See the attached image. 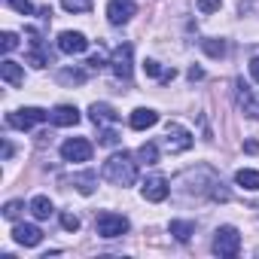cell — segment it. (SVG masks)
I'll return each mask as SVG.
<instances>
[{"instance_id": "484cf974", "label": "cell", "mask_w": 259, "mask_h": 259, "mask_svg": "<svg viewBox=\"0 0 259 259\" xmlns=\"http://www.w3.org/2000/svg\"><path fill=\"white\" fill-rule=\"evenodd\" d=\"M22 210H25V201H7V204H4V217H7V220H19Z\"/></svg>"}, {"instance_id": "8fae6325", "label": "cell", "mask_w": 259, "mask_h": 259, "mask_svg": "<svg viewBox=\"0 0 259 259\" xmlns=\"http://www.w3.org/2000/svg\"><path fill=\"white\" fill-rule=\"evenodd\" d=\"M49 122L58 125V128H73V125L79 122V110L70 107V104H58V107L49 113Z\"/></svg>"}, {"instance_id": "6da1fadb", "label": "cell", "mask_w": 259, "mask_h": 259, "mask_svg": "<svg viewBox=\"0 0 259 259\" xmlns=\"http://www.w3.org/2000/svg\"><path fill=\"white\" fill-rule=\"evenodd\" d=\"M104 180H110L113 186H132L138 180V162L128 156V153H113L104 168H101Z\"/></svg>"}, {"instance_id": "7a4b0ae2", "label": "cell", "mask_w": 259, "mask_h": 259, "mask_svg": "<svg viewBox=\"0 0 259 259\" xmlns=\"http://www.w3.org/2000/svg\"><path fill=\"white\" fill-rule=\"evenodd\" d=\"M210 250H213L217 256H223V259L238 256V250H241V235H238V229H235V226H220V229L213 232Z\"/></svg>"}, {"instance_id": "603a6c76", "label": "cell", "mask_w": 259, "mask_h": 259, "mask_svg": "<svg viewBox=\"0 0 259 259\" xmlns=\"http://www.w3.org/2000/svg\"><path fill=\"white\" fill-rule=\"evenodd\" d=\"M201 49H204L210 58H223V55H226V43H223V40H201Z\"/></svg>"}, {"instance_id": "52a82bcc", "label": "cell", "mask_w": 259, "mask_h": 259, "mask_svg": "<svg viewBox=\"0 0 259 259\" xmlns=\"http://www.w3.org/2000/svg\"><path fill=\"white\" fill-rule=\"evenodd\" d=\"M132 43H122L113 49V58H110V70L119 76V79H128L132 76Z\"/></svg>"}, {"instance_id": "f546056e", "label": "cell", "mask_w": 259, "mask_h": 259, "mask_svg": "<svg viewBox=\"0 0 259 259\" xmlns=\"http://www.w3.org/2000/svg\"><path fill=\"white\" fill-rule=\"evenodd\" d=\"M61 226H64L67 232H76V229H79V217H73V213H61Z\"/></svg>"}, {"instance_id": "7c38bea8", "label": "cell", "mask_w": 259, "mask_h": 259, "mask_svg": "<svg viewBox=\"0 0 259 259\" xmlns=\"http://www.w3.org/2000/svg\"><path fill=\"white\" fill-rule=\"evenodd\" d=\"M13 238H16V244H22V247H37V244L43 241V232H40L34 223H19V226L13 229Z\"/></svg>"}, {"instance_id": "1f68e13d", "label": "cell", "mask_w": 259, "mask_h": 259, "mask_svg": "<svg viewBox=\"0 0 259 259\" xmlns=\"http://www.w3.org/2000/svg\"><path fill=\"white\" fill-rule=\"evenodd\" d=\"M104 64H107V61H104V55H101V52H98V55H92V58H89V67H92V70H101V67H104Z\"/></svg>"}, {"instance_id": "3957f363", "label": "cell", "mask_w": 259, "mask_h": 259, "mask_svg": "<svg viewBox=\"0 0 259 259\" xmlns=\"http://www.w3.org/2000/svg\"><path fill=\"white\" fill-rule=\"evenodd\" d=\"M46 119H49V113L40 110V107H22V110L7 113V125L19 128V132H28V128H34V125H40V122H46Z\"/></svg>"}, {"instance_id": "d6a6232c", "label": "cell", "mask_w": 259, "mask_h": 259, "mask_svg": "<svg viewBox=\"0 0 259 259\" xmlns=\"http://www.w3.org/2000/svg\"><path fill=\"white\" fill-rule=\"evenodd\" d=\"M250 76H253V79L259 82V55H256V58L250 61Z\"/></svg>"}, {"instance_id": "9c48e42d", "label": "cell", "mask_w": 259, "mask_h": 259, "mask_svg": "<svg viewBox=\"0 0 259 259\" xmlns=\"http://www.w3.org/2000/svg\"><path fill=\"white\" fill-rule=\"evenodd\" d=\"M58 49H61L64 55H82V52L89 49V40H85V34H79V31H61V34H58Z\"/></svg>"}, {"instance_id": "e0dca14e", "label": "cell", "mask_w": 259, "mask_h": 259, "mask_svg": "<svg viewBox=\"0 0 259 259\" xmlns=\"http://www.w3.org/2000/svg\"><path fill=\"white\" fill-rule=\"evenodd\" d=\"M168 229H171V235H174L177 241H183V244L195 235V223H189V220H171Z\"/></svg>"}, {"instance_id": "f1b7e54d", "label": "cell", "mask_w": 259, "mask_h": 259, "mask_svg": "<svg viewBox=\"0 0 259 259\" xmlns=\"http://www.w3.org/2000/svg\"><path fill=\"white\" fill-rule=\"evenodd\" d=\"M119 141H122V138H119V135L113 132V128H107V132H101V147H116Z\"/></svg>"}, {"instance_id": "30bf717a", "label": "cell", "mask_w": 259, "mask_h": 259, "mask_svg": "<svg viewBox=\"0 0 259 259\" xmlns=\"http://www.w3.org/2000/svg\"><path fill=\"white\" fill-rule=\"evenodd\" d=\"M168 192H171V186H168V180H165L162 174L147 177V180H144V186H141V195H144L147 201H165V198H168Z\"/></svg>"}, {"instance_id": "8992f818", "label": "cell", "mask_w": 259, "mask_h": 259, "mask_svg": "<svg viewBox=\"0 0 259 259\" xmlns=\"http://www.w3.org/2000/svg\"><path fill=\"white\" fill-rule=\"evenodd\" d=\"M189 147H192V135L186 132L183 125L171 122L168 132H165V150H168V153H183V150H189Z\"/></svg>"}, {"instance_id": "d6986e66", "label": "cell", "mask_w": 259, "mask_h": 259, "mask_svg": "<svg viewBox=\"0 0 259 259\" xmlns=\"http://www.w3.org/2000/svg\"><path fill=\"white\" fill-rule=\"evenodd\" d=\"M28 64H31V67H46V64H49V55L43 52V46H40V40H31V52H28Z\"/></svg>"}, {"instance_id": "ac0fdd59", "label": "cell", "mask_w": 259, "mask_h": 259, "mask_svg": "<svg viewBox=\"0 0 259 259\" xmlns=\"http://www.w3.org/2000/svg\"><path fill=\"white\" fill-rule=\"evenodd\" d=\"M235 183H238L241 189L256 192V189H259V171H253V168H241V171L235 174Z\"/></svg>"}, {"instance_id": "7402d4cb", "label": "cell", "mask_w": 259, "mask_h": 259, "mask_svg": "<svg viewBox=\"0 0 259 259\" xmlns=\"http://www.w3.org/2000/svg\"><path fill=\"white\" fill-rule=\"evenodd\" d=\"M138 159H141L144 165H156V162H159V147H156V144H144V147L138 150Z\"/></svg>"}, {"instance_id": "4fadbf2b", "label": "cell", "mask_w": 259, "mask_h": 259, "mask_svg": "<svg viewBox=\"0 0 259 259\" xmlns=\"http://www.w3.org/2000/svg\"><path fill=\"white\" fill-rule=\"evenodd\" d=\"M156 122H159V113L150 110V107H138L132 113V128H135V132H147V128H153Z\"/></svg>"}, {"instance_id": "d4e9b609", "label": "cell", "mask_w": 259, "mask_h": 259, "mask_svg": "<svg viewBox=\"0 0 259 259\" xmlns=\"http://www.w3.org/2000/svg\"><path fill=\"white\" fill-rule=\"evenodd\" d=\"M61 7L67 13H89L92 10V0H61Z\"/></svg>"}, {"instance_id": "cb8c5ba5", "label": "cell", "mask_w": 259, "mask_h": 259, "mask_svg": "<svg viewBox=\"0 0 259 259\" xmlns=\"http://www.w3.org/2000/svg\"><path fill=\"white\" fill-rule=\"evenodd\" d=\"M58 82L79 85V82H85V73H82V70H61V73H58Z\"/></svg>"}, {"instance_id": "ffe728a7", "label": "cell", "mask_w": 259, "mask_h": 259, "mask_svg": "<svg viewBox=\"0 0 259 259\" xmlns=\"http://www.w3.org/2000/svg\"><path fill=\"white\" fill-rule=\"evenodd\" d=\"M144 70H147V76H156V79H174V67L171 70H162V64L153 61V58L144 61Z\"/></svg>"}, {"instance_id": "277c9868", "label": "cell", "mask_w": 259, "mask_h": 259, "mask_svg": "<svg viewBox=\"0 0 259 259\" xmlns=\"http://www.w3.org/2000/svg\"><path fill=\"white\" fill-rule=\"evenodd\" d=\"M95 232H98L101 238H119V235L128 232V220H125L122 213L104 210V213H98V220H95Z\"/></svg>"}, {"instance_id": "9a60e30c", "label": "cell", "mask_w": 259, "mask_h": 259, "mask_svg": "<svg viewBox=\"0 0 259 259\" xmlns=\"http://www.w3.org/2000/svg\"><path fill=\"white\" fill-rule=\"evenodd\" d=\"M0 76H4V82H10V85H22V82H25V70H22V64H16L13 58H4V61H0Z\"/></svg>"}, {"instance_id": "83f0119b", "label": "cell", "mask_w": 259, "mask_h": 259, "mask_svg": "<svg viewBox=\"0 0 259 259\" xmlns=\"http://www.w3.org/2000/svg\"><path fill=\"white\" fill-rule=\"evenodd\" d=\"M0 43H4V52H13V49L19 46V34H13V31H4Z\"/></svg>"}, {"instance_id": "5bb4252c", "label": "cell", "mask_w": 259, "mask_h": 259, "mask_svg": "<svg viewBox=\"0 0 259 259\" xmlns=\"http://www.w3.org/2000/svg\"><path fill=\"white\" fill-rule=\"evenodd\" d=\"M89 116H92L95 125H113V122H119V113L110 104H92L89 107Z\"/></svg>"}, {"instance_id": "4316f807", "label": "cell", "mask_w": 259, "mask_h": 259, "mask_svg": "<svg viewBox=\"0 0 259 259\" xmlns=\"http://www.w3.org/2000/svg\"><path fill=\"white\" fill-rule=\"evenodd\" d=\"M7 4H10L16 13H22V16H31V13H34V4H31V0H7Z\"/></svg>"}, {"instance_id": "4dcf8cb0", "label": "cell", "mask_w": 259, "mask_h": 259, "mask_svg": "<svg viewBox=\"0 0 259 259\" xmlns=\"http://www.w3.org/2000/svg\"><path fill=\"white\" fill-rule=\"evenodd\" d=\"M220 4H223V0H198V10L201 13H217Z\"/></svg>"}, {"instance_id": "ba28073f", "label": "cell", "mask_w": 259, "mask_h": 259, "mask_svg": "<svg viewBox=\"0 0 259 259\" xmlns=\"http://www.w3.org/2000/svg\"><path fill=\"white\" fill-rule=\"evenodd\" d=\"M135 13H138L135 0H110L107 4V22L110 25H128Z\"/></svg>"}, {"instance_id": "5b68a950", "label": "cell", "mask_w": 259, "mask_h": 259, "mask_svg": "<svg viewBox=\"0 0 259 259\" xmlns=\"http://www.w3.org/2000/svg\"><path fill=\"white\" fill-rule=\"evenodd\" d=\"M61 159L64 162H89L92 159V144L85 141V138H67L64 144H61Z\"/></svg>"}, {"instance_id": "836d02e7", "label": "cell", "mask_w": 259, "mask_h": 259, "mask_svg": "<svg viewBox=\"0 0 259 259\" xmlns=\"http://www.w3.org/2000/svg\"><path fill=\"white\" fill-rule=\"evenodd\" d=\"M201 76H204V73H201L198 67H192V70H189V79H201Z\"/></svg>"}, {"instance_id": "44dd1931", "label": "cell", "mask_w": 259, "mask_h": 259, "mask_svg": "<svg viewBox=\"0 0 259 259\" xmlns=\"http://www.w3.org/2000/svg\"><path fill=\"white\" fill-rule=\"evenodd\" d=\"M95 183H98V177L89 171V174H79V177H73V186L82 192V195H92L95 192Z\"/></svg>"}, {"instance_id": "2e32d148", "label": "cell", "mask_w": 259, "mask_h": 259, "mask_svg": "<svg viewBox=\"0 0 259 259\" xmlns=\"http://www.w3.org/2000/svg\"><path fill=\"white\" fill-rule=\"evenodd\" d=\"M28 210H31L37 220H49V217L55 213V207H52V201H49L46 195H34L31 204H28Z\"/></svg>"}]
</instances>
